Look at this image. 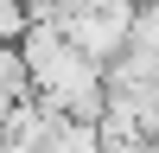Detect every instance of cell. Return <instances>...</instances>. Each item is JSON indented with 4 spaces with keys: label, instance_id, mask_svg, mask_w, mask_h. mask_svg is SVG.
<instances>
[{
    "label": "cell",
    "instance_id": "obj_1",
    "mask_svg": "<svg viewBox=\"0 0 159 153\" xmlns=\"http://www.w3.org/2000/svg\"><path fill=\"white\" fill-rule=\"evenodd\" d=\"M57 26H64V38H70L83 58L108 64L115 51L127 45V26H134V0H96V7H70V13H57Z\"/></svg>",
    "mask_w": 159,
    "mask_h": 153
},
{
    "label": "cell",
    "instance_id": "obj_2",
    "mask_svg": "<svg viewBox=\"0 0 159 153\" xmlns=\"http://www.w3.org/2000/svg\"><path fill=\"white\" fill-rule=\"evenodd\" d=\"M0 89H7V96H25V89H32V70H25V58H19V38L0 45Z\"/></svg>",
    "mask_w": 159,
    "mask_h": 153
},
{
    "label": "cell",
    "instance_id": "obj_3",
    "mask_svg": "<svg viewBox=\"0 0 159 153\" xmlns=\"http://www.w3.org/2000/svg\"><path fill=\"white\" fill-rule=\"evenodd\" d=\"M13 102H19V96H7V89H0V121H7V109H13Z\"/></svg>",
    "mask_w": 159,
    "mask_h": 153
}]
</instances>
